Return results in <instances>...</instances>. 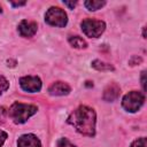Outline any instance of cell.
<instances>
[{
	"label": "cell",
	"mask_w": 147,
	"mask_h": 147,
	"mask_svg": "<svg viewBox=\"0 0 147 147\" xmlns=\"http://www.w3.org/2000/svg\"><path fill=\"white\" fill-rule=\"evenodd\" d=\"M11 5L15 6V7H17V6H24L25 2H11Z\"/></svg>",
	"instance_id": "cell-20"
},
{
	"label": "cell",
	"mask_w": 147,
	"mask_h": 147,
	"mask_svg": "<svg viewBox=\"0 0 147 147\" xmlns=\"http://www.w3.org/2000/svg\"><path fill=\"white\" fill-rule=\"evenodd\" d=\"M141 82H142V83H141V84H142V88H144V91H145V88H146V87H145V71L142 72V77H141Z\"/></svg>",
	"instance_id": "cell-19"
},
{
	"label": "cell",
	"mask_w": 147,
	"mask_h": 147,
	"mask_svg": "<svg viewBox=\"0 0 147 147\" xmlns=\"http://www.w3.org/2000/svg\"><path fill=\"white\" fill-rule=\"evenodd\" d=\"M21 87L30 93L39 92L41 88V80L37 76H24L20 79Z\"/></svg>",
	"instance_id": "cell-6"
},
{
	"label": "cell",
	"mask_w": 147,
	"mask_h": 147,
	"mask_svg": "<svg viewBox=\"0 0 147 147\" xmlns=\"http://www.w3.org/2000/svg\"><path fill=\"white\" fill-rule=\"evenodd\" d=\"M80 26H82L83 32L90 38H98L99 36H101V33L106 29L105 22L99 21V20H93V18L84 20Z\"/></svg>",
	"instance_id": "cell-4"
},
{
	"label": "cell",
	"mask_w": 147,
	"mask_h": 147,
	"mask_svg": "<svg viewBox=\"0 0 147 147\" xmlns=\"http://www.w3.org/2000/svg\"><path fill=\"white\" fill-rule=\"evenodd\" d=\"M92 67L95 68L96 70H101V71H110V70H114V67L108 64V63H105V62H101L100 60H95L92 62Z\"/></svg>",
	"instance_id": "cell-12"
},
{
	"label": "cell",
	"mask_w": 147,
	"mask_h": 147,
	"mask_svg": "<svg viewBox=\"0 0 147 147\" xmlns=\"http://www.w3.org/2000/svg\"><path fill=\"white\" fill-rule=\"evenodd\" d=\"M37 107L33 105H25L22 102H15L9 108V116L16 124H22L28 121L33 114L37 113Z\"/></svg>",
	"instance_id": "cell-2"
},
{
	"label": "cell",
	"mask_w": 147,
	"mask_h": 147,
	"mask_svg": "<svg viewBox=\"0 0 147 147\" xmlns=\"http://www.w3.org/2000/svg\"><path fill=\"white\" fill-rule=\"evenodd\" d=\"M18 147H40L41 142L34 134H23L18 138Z\"/></svg>",
	"instance_id": "cell-8"
},
{
	"label": "cell",
	"mask_w": 147,
	"mask_h": 147,
	"mask_svg": "<svg viewBox=\"0 0 147 147\" xmlns=\"http://www.w3.org/2000/svg\"><path fill=\"white\" fill-rule=\"evenodd\" d=\"M85 7L88 9V10H98L100 9L102 6L106 5L105 1H85L84 2Z\"/></svg>",
	"instance_id": "cell-13"
},
{
	"label": "cell",
	"mask_w": 147,
	"mask_h": 147,
	"mask_svg": "<svg viewBox=\"0 0 147 147\" xmlns=\"http://www.w3.org/2000/svg\"><path fill=\"white\" fill-rule=\"evenodd\" d=\"M57 147H76V146L72 145L67 138H61L57 141Z\"/></svg>",
	"instance_id": "cell-15"
},
{
	"label": "cell",
	"mask_w": 147,
	"mask_h": 147,
	"mask_svg": "<svg viewBox=\"0 0 147 147\" xmlns=\"http://www.w3.org/2000/svg\"><path fill=\"white\" fill-rule=\"evenodd\" d=\"M8 87H9V83H8V80H7L3 76L0 75V95H1L5 91H7Z\"/></svg>",
	"instance_id": "cell-14"
},
{
	"label": "cell",
	"mask_w": 147,
	"mask_h": 147,
	"mask_svg": "<svg viewBox=\"0 0 147 147\" xmlns=\"http://www.w3.org/2000/svg\"><path fill=\"white\" fill-rule=\"evenodd\" d=\"M64 5H67V6L70 7V8H74V7L76 6V1H75V2H68V1H64Z\"/></svg>",
	"instance_id": "cell-18"
},
{
	"label": "cell",
	"mask_w": 147,
	"mask_h": 147,
	"mask_svg": "<svg viewBox=\"0 0 147 147\" xmlns=\"http://www.w3.org/2000/svg\"><path fill=\"white\" fill-rule=\"evenodd\" d=\"M45 21L49 25L63 28L68 22V17L63 9L59 7H51L45 14Z\"/></svg>",
	"instance_id": "cell-5"
},
{
	"label": "cell",
	"mask_w": 147,
	"mask_h": 147,
	"mask_svg": "<svg viewBox=\"0 0 147 147\" xmlns=\"http://www.w3.org/2000/svg\"><path fill=\"white\" fill-rule=\"evenodd\" d=\"M119 87H118V85H116V84H110V85H108L106 88H105V91H103V99L106 100V101H114V100H116L117 98H118V95H119Z\"/></svg>",
	"instance_id": "cell-10"
},
{
	"label": "cell",
	"mask_w": 147,
	"mask_h": 147,
	"mask_svg": "<svg viewBox=\"0 0 147 147\" xmlns=\"http://www.w3.org/2000/svg\"><path fill=\"white\" fill-rule=\"evenodd\" d=\"M70 86L63 82H56L54 84H52L48 88L49 94L52 95H65L70 92Z\"/></svg>",
	"instance_id": "cell-9"
},
{
	"label": "cell",
	"mask_w": 147,
	"mask_h": 147,
	"mask_svg": "<svg viewBox=\"0 0 147 147\" xmlns=\"http://www.w3.org/2000/svg\"><path fill=\"white\" fill-rule=\"evenodd\" d=\"M144 101H145V95L141 92L132 91L124 95L122 100V106L125 110L134 113L140 109V107L144 105Z\"/></svg>",
	"instance_id": "cell-3"
},
{
	"label": "cell",
	"mask_w": 147,
	"mask_h": 147,
	"mask_svg": "<svg viewBox=\"0 0 147 147\" xmlns=\"http://www.w3.org/2000/svg\"><path fill=\"white\" fill-rule=\"evenodd\" d=\"M37 28L38 26H37L36 22L23 20L18 24V32L22 37H32L37 32Z\"/></svg>",
	"instance_id": "cell-7"
},
{
	"label": "cell",
	"mask_w": 147,
	"mask_h": 147,
	"mask_svg": "<svg viewBox=\"0 0 147 147\" xmlns=\"http://www.w3.org/2000/svg\"><path fill=\"white\" fill-rule=\"evenodd\" d=\"M131 147H146V138L142 137V138H140V139L134 140V141L131 144Z\"/></svg>",
	"instance_id": "cell-16"
},
{
	"label": "cell",
	"mask_w": 147,
	"mask_h": 147,
	"mask_svg": "<svg viewBox=\"0 0 147 147\" xmlns=\"http://www.w3.org/2000/svg\"><path fill=\"white\" fill-rule=\"evenodd\" d=\"M69 42H70L71 46L76 47V48H86V46H87L86 41H85L83 38L78 37V36H72V37H70V38H69Z\"/></svg>",
	"instance_id": "cell-11"
},
{
	"label": "cell",
	"mask_w": 147,
	"mask_h": 147,
	"mask_svg": "<svg viewBox=\"0 0 147 147\" xmlns=\"http://www.w3.org/2000/svg\"><path fill=\"white\" fill-rule=\"evenodd\" d=\"M0 13H2V8H1V6H0Z\"/></svg>",
	"instance_id": "cell-21"
},
{
	"label": "cell",
	"mask_w": 147,
	"mask_h": 147,
	"mask_svg": "<svg viewBox=\"0 0 147 147\" xmlns=\"http://www.w3.org/2000/svg\"><path fill=\"white\" fill-rule=\"evenodd\" d=\"M68 123L84 136L95 134V111L87 106H80L74 110L68 117Z\"/></svg>",
	"instance_id": "cell-1"
},
{
	"label": "cell",
	"mask_w": 147,
	"mask_h": 147,
	"mask_svg": "<svg viewBox=\"0 0 147 147\" xmlns=\"http://www.w3.org/2000/svg\"><path fill=\"white\" fill-rule=\"evenodd\" d=\"M6 139H7V133L5 131L0 130V147L3 145V142L6 141Z\"/></svg>",
	"instance_id": "cell-17"
}]
</instances>
